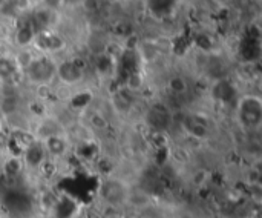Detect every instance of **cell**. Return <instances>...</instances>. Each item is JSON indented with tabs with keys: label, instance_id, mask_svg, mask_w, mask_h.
Returning a JSON list of instances; mask_svg holds the SVG:
<instances>
[{
	"label": "cell",
	"instance_id": "obj_1",
	"mask_svg": "<svg viewBox=\"0 0 262 218\" xmlns=\"http://www.w3.org/2000/svg\"><path fill=\"white\" fill-rule=\"evenodd\" d=\"M236 113L242 128L257 129L262 122V100L254 94L244 95L236 103Z\"/></svg>",
	"mask_w": 262,
	"mask_h": 218
},
{
	"label": "cell",
	"instance_id": "obj_2",
	"mask_svg": "<svg viewBox=\"0 0 262 218\" xmlns=\"http://www.w3.org/2000/svg\"><path fill=\"white\" fill-rule=\"evenodd\" d=\"M55 68L57 63L48 56L31 59L25 66L26 78L36 86H49L55 80Z\"/></svg>",
	"mask_w": 262,
	"mask_h": 218
},
{
	"label": "cell",
	"instance_id": "obj_3",
	"mask_svg": "<svg viewBox=\"0 0 262 218\" xmlns=\"http://www.w3.org/2000/svg\"><path fill=\"white\" fill-rule=\"evenodd\" d=\"M83 77H84L83 66H80L77 60L66 59L57 63L55 78H59L65 86H75L83 80Z\"/></svg>",
	"mask_w": 262,
	"mask_h": 218
},
{
	"label": "cell",
	"instance_id": "obj_4",
	"mask_svg": "<svg viewBox=\"0 0 262 218\" xmlns=\"http://www.w3.org/2000/svg\"><path fill=\"white\" fill-rule=\"evenodd\" d=\"M172 116L169 113V109L163 104H154L151 106L149 113H148V123L151 125L155 132H164L167 126L170 125Z\"/></svg>",
	"mask_w": 262,
	"mask_h": 218
},
{
	"label": "cell",
	"instance_id": "obj_5",
	"mask_svg": "<svg viewBox=\"0 0 262 218\" xmlns=\"http://www.w3.org/2000/svg\"><path fill=\"white\" fill-rule=\"evenodd\" d=\"M40 49H45L46 52H55V51H60L63 48V40L62 37L54 33V30H49V31H43V33H39L36 36V40H34Z\"/></svg>",
	"mask_w": 262,
	"mask_h": 218
},
{
	"label": "cell",
	"instance_id": "obj_6",
	"mask_svg": "<svg viewBox=\"0 0 262 218\" xmlns=\"http://www.w3.org/2000/svg\"><path fill=\"white\" fill-rule=\"evenodd\" d=\"M46 154H49L54 158H60L68 152V142L62 134H55L52 137H48L42 142Z\"/></svg>",
	"mask_w": 262,
	"mask_h": 218
},
{
	"label": "cell",
	"instance_id": "obj_7",
	"mask_svg": "<svg viewBox=\"0 0 262 218\" xmlns=\"http://www.w3.org/2000/svg\"><path fill=\"white\" fill-rule=\"evenodd\" d=\"M36 36H37V34H36L33 25H31L30 22H26V23H23L22 26L17 28V31H16V42H17L19 46L26 48V46H30L31 43H34Z\"/></svg>",
	"mask_w": 262,
	"mask_h": 218
},
{
	"label": "cell",
	"instance_id": "obj_8",
	"mask_svg": "<svg viewBox=\"0 0 262 218\" xmlns=\"http://www.w3.org/2000/svg\"><path fill=\"white\" fill-rule=\"evenodd\" d=\"M167 86H169V91L172 94H175V95H183V94H186L189 91V83H187V80L183 75L170 77Z\"/></svg>",
	"mask_w": 262,
	"mask_h": 218
},
{
	"label": "cell",
	"instance_id": "obj_9",
	"mask_svg": "<svg viewBox=\"0 0 262 218\" xmlns=\"http://www.w3.org/2000/svg\"><path fill=\"white\" fill-rule=\"evenodd\" d=\"M40 7L52 11V13H59L65 8V4H63V0H40Z\"/></svg>",
	"mask_w": 262,
	"mask_h": 218
},
{
	"label": "cell",
	"instance_id": "obj_10",
	"mask_svg": "<svg viewBox=\"0 0 262 218\" xmlns=\"http://www.w3.org/2000/svg\"><path fill=\"white\" fill-rule=\"evenodd\" d=\"M20 169H22V163L17 158H11L5 165V171H7L8 175H17L20 172Z\"/></svg>",
	"mask_w": 262,
	"mask_h": 218
},
{
	"label": "cell",
	"instance_id": "obj_11",
	"mask_svg": "<svg viewBox=\"0 0 262 218\" xmlns=\"http://www.w3.org/2000/svg\"><path fill=\"white\" fill-rule=\"evenodd\" d=\"M65 8H75V7H83L84 0H63Z\"/></svg>",
	"mask_w": 262,
	"mask_h": 218
},
{
	"label": "cell",
	"instance_id": "obj_12",
	"mask_svg": "<svg viewBox=\"0 0 262 218\" xmlns=\"http://www.w3.org/2000/svg\"><path fill=\"white\" fill-rule=\"evenodd\" d=\"M212 4H215L216 7H221V8H224V7H228L233 0H210Z\"/></svg>",
	"mask_w": 262,
	"mask_h": 218
},
{
	"label": "cell",
	"instance_id": "obj_13",
	"mask_svg": "<svg viewBox=\"0 0 262 218\" xmlns=\"http://www.w3.org/2000/svg\"><path fill=\"white\" fill-rule=\"evenodd\" d=\"M120 2H124V4H132V2H135V0H120Z\"/></svg>",
	"mask_w": 262,
	"mask_h": 218
},
{
	"label": "cell",
	"instance_id": "obj_14",
	"mask_svg": "<svg viewBox=\"0 0 262 218\" xmlns=\"http://www.w3.org/2000/svg\"><path fill=\"white\" fill-rule=\"evenodd\" d=\"M5 5H7V0H0V8L5 7Z\"/></svg>",
	"mask_w": 262,
	"mask_h": 218
}]
</instances>
